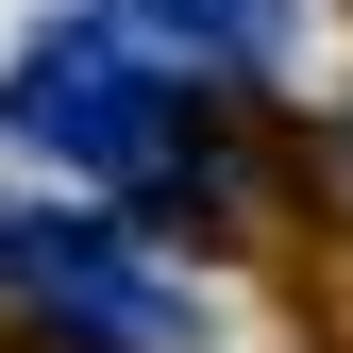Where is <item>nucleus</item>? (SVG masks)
<instances>
[{"label": "nucleus", "mask_w": 353, "mask_h": 353, "mask_svg": "<svg viewBox=\"0 0 353 353\" xmlns=\"http://www.w3.org/2000/svg\"><path fill=\"white\" fill-rule=\"evenodd\" d=\"M202 101L219 84H185L135 34V0H51V17L0 51V152H34L51 185H168L185 168V135H202Z\"/></svg>", "instance_id": "obj_1"}, {"label": "nucleus", "mask_w": 353, "mask_h": 353, "mask_svg": "<svg viewBox=\"0 0 353 353\" xmlns=\"http://www.w3.org/2000/svg\"><path fill=\"white\" fill-rule=\"evenodd\" d=\"M135 34L185 84H270L286 68V0H135Z\"/></svg>", "instance_id": "obj_3"}, {"label": "nucleus", "mask_w": 353, "mask_h": 353, "mask_svg": "<svg viewBox=\"0 0 353 353\" xmlns=\"http://www.w3.org/2000/svg\"><path fill=\"white\" fill-rule=\"evenodd\" d=\"M0 303L51 353H202V286L152 252V219H118L101 185H34L0 202Z\"/></svg>", "instance_id": "obj_2"}, {"label": "nucleus", "mask_w": 353, "mask_h": 353, "mask_svg": "<svg viewBox=\"0 0 353 353\" xmlns=\"http://www.w3.org/2000/svg\"><path fill=\"white\" fill-rule=\"evenodd\" d=\"M320 152H336V185H353V84H336V118H320Z\"/></svg>", "instance_id": "obj_4"}]
</instances>
